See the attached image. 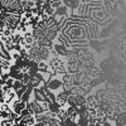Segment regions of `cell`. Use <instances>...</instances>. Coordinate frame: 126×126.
Returning <instances> with one entry per match:
<instances>
[{
    "label": "cell",
    "instance_id": "cell-1",
    "mask_svg": "<svg viewBox=\"0 0 126 126\" xmlns=\"http://www.w3.org/2000/svg\"><path fill=\"white\" fill-rule=\"evenodd\" d=\"M46 87L49 92H52L53 94H56V96L58 93L63 92L64 91V87H63V76H59V75L52 76L50 79L47 82Z\"/></svg>",
    "mask_w": 126,
    "mask_h": 126
},
{
    "label": "cell",
    "instance_id": "cell-2",
    "mask_svg": "<svg viewBox=\"0 0 126 126\" xmlns=\"http://www.w3.org/2000/svg\"><path fill=\"white\" fill-rule=\"evenodd\" d=\"M10 107H12V110H13L14 113H19L20 115L24 110L28 109V103L24 102V101H22V100H19V98H16L12 105H10Z\"/></svg>",
    "mask_w": 126,
    "mask_h": 126
},
{
    "label": "cell",
    "instance_id": "cell-3",
    "mask_svg": "<svg viewBox=\"0 0 126 126\" xmlns=\"http://www.w3.org/2000/svg\"><path fill=\"white\" fill-rule=\"evenodd\" d=\"M28 110H29V112L33 115V116H37V115L43 112V110H42V107H40V103L38 101H35V100H32L28 103Z\"/></svg>",
    "mask_w": 126,
    "mask_h": 126
},
{
    "label": "cell",
    "instance_id": "cell-4",
    "mask_svg": "<svg viewBox=\"0 0 126 126\" xmlns=\"http://www.w3.org/2000/svg\"><path fill=\"white\" fill-rule=\"evenodd\" d=\"M69 94H71V92H67V91H63V92L58 93L56 96V102L61 107H68L67 106V101H68Z\"/></svg>",
    "mask_w": 126,
    "mask_h": 126
},
{
    "label": "cell",
    "instance_id": "cell-5",
    "mask_svg": "<svg viewBox=\"0 0 126 126\" xmlns=\"http://www.w3.org/2000/svg\"><path fill=\"white\" fill-rule=\"evenodd\" d=\"M67 112H68L69 120L77 122V120L79 117V110H78V107H76V106H68L67 107Z\"/></svg>",
    "mask_w": 126,
    "mask_h": 126
},
{
    "label": "cell",
    "instance_id": "cell-6",
    "mask_svg": "<svg viewBox=\"0 0 126 126\" xmlns=\"http://www.w3.org/2000/svg\"><path fill=\"white\" fill-rule=\"evenodd\" d=\"M35 124H37V120H35V116H33V115L23 117L22 121H20V125H23V126H34Z\"/></svg>",
    "mask_w": 126,
    "mask_h": 126
},
{
    "label": "cell",
    "instance_id": "cell-7",
    "mask_svg": "<svg viewBox=\"0 0 126 126\" xmlns=\"http://www.w3.org/2000/svg\"><path fill=\"white\" fill-rule=\"evenodd\" d=\"M63 5H66L68 9H77L79 6V0H62Z\"/></svg>",
    "mask_w": 126,
    "mask_h": 126
},
{
    "label": "cell",
    "instance_id": "cell-8",
    "mask_svg": "<svg viewBox=\"0 0 126 126\" xmlns=\"http://www.w3.org/2000/svg\"><path fill=\"white\" fill-rule=\"evenodd\" d=\"M57 119H58L61 122L69 119V117H68V112H67V107H62V109L59 110V112L57 113Z\"/></svg>",
    "mask_w": 126,
    "mask_h": 126
},
{
    "label": "cell",
    "instance_id": "cell-9",
    "mask_svg": "<svg viewBox=\"0 0 126 126\" xmlns=\"http://www.w3.org/2000/svg\"><path fill=\"white\" fill-rule=\"evenodd\" d=\"M67 12H68V8L66 6V5H62V6H59L57 10H56V14H54V16H58V18H64L66 15H67Z\"/></svg>",
    "mask_w": 126,
    "mask_h": 126
},
{
    "label": "cell",
    "instance_id": "cell-10",
    "mask_svg": "<svg viewBox=\"0 0 126 126\" xmlns=\"http://www.w3.org/2000/svg\"><path fill=\"white\" fill-rule=\"evenodd\" d=\"M38 72L43 73V75L48 73V61H40L38 63Z\"/></svg>",
    "mask_w": 126,
    "mask_h": 126
},
{
    "label": "cell",
    "instance_id": "cell-11",
    "mask_svg": "<svg viewBox=\"0 0 126 126\" xmlns=\"http://www.w3.org/2000/svg\"><path fill=\"white\" fill-rule=\"evenodd\" d=\"M61 109H62V107L59 106L57 102H53V103H50V106H49V112L53 113V115H57V113L59 112Z\"/></svg>",
    "mask_w": 126,
    "mask_h": 126
},
{
    "label": "cell",
    "instance_id": "cell-12",
    "mask_svg": "<svg viewBox=\"0 0 126 126\" xmlns=\"http://www.w3.org/2000/svg\"><path fill=\"white\" fill-rule=\"evenodd\" d=\"M76 102H77V96L71 93L68 97V101H67V106H76Z\"/></svg>",
    "mask_w": 126,
    "mask_h": 126
},
{
    "label": "cell",
    "instance_id": "cell-13",
    "mask_svg": "<svg viewBox=\"0 0 126 126\" xmlns=\"http://www.w3.org/2000/svg\"><path fill=\"white\" fill-rule=\"evenodd\" d=\"M77 125H78V126H90V119L78 117V120H77Z\"/></svg>",
    "mask_w": 126,
    "mask_h": 126
},
{
    "label": "cell",
    "instance_id": "cell-14",
    "mask_svg": "<svg viewBox=\"0 0 126 126\" xmlns=\"http://www.w3.org/2000/svg\"><path fill=\"white\" fill-rule=\"evenodd\" d=\"M25 86H23V83H22V81H15V83H14V86H13V90L15 91V92H19L20 90H23Z\"/></svg>",
    "mask_w": 126,
    "mask_h": 126
},
{
    "label": "cell",
    "instance_id": "cell-15",
    "mask_svg": "<svg viewBox=\"0 0 126 126\" xmlns=\"http://www.w3.org/2000/svg\"><path fill=\"white\" fill-rule=\"evenodd\" d=\"M47 126H61V121L56 117V119H50L47 122Z\"/></svg>",
    "mask_w": 126,
    "mask_h": 126
},
{
    "label": "cell",
    "instance_id": "cell-16",
    "mask_svg": "<svg viewBox=\"0 0 126 126\" xmlns=\"http://www.w3.org/2000/svg\"><path fill=\"white\" fill-rule=\"evenodd\" d=\"M0 125L1 126H15L16 124L12 120H3V121H0Z\"/></svg>",
    "mask_w": 126,
    "mask_h": 126
},
{
    "label": "cell",
    "instance_id": "cell-17",
    "mask_svg": "<svg viewBox=\"0 0 126 126\" xmlns=\"http://www.w3.org/2000/svg\"><path fill=\"white\" fill-rule=\"evenodd\" d=\"M102 126H117V125H116V122H115L113 120H107Z\"/></svg>",
    "mask_w": 126,
    "mask_h": 126
},
{
    "label": "cell",
    "instance_id": "cell-18",
    "mask_svg": "<svg viewBox=\"0 0 126 126\" xmlns=\"http://www.w3.org/2000/svg\"><path fill=\"white\" fill-rule=\"evenodd\" d=\"M81 3H86V1H90V0H79Z\"/></svg>",
    "mask_w": 126,
    "mask_h": 126
},
{
    "label": "cell",
    "instance_id": "cell-19",
    "mask_svg": "<svg viewBox=\"0 0 126 126\" xmlns=\"http://www.w3.org/2000/svg\"><path fill=\"white\" fill-rule=\"evenodd\" d=\"M48 1H49V3H52V1H56V0H48Z\"/></svg>",
    "mask_w": 126,
    "mask_h": 126
},
{
    "label": "cell",
    "instance_id": "cell-20",
    "mask_svg": "<svg viewBox=\"0 0 126 126\" xmlns=\"http://www.w3.org/2000/svg\"><path fill=\"white\" fill-rule=\"evenodd\" d=\"M1 105H3V103H1V102H0V109H1Z\"/></svg>",
    "mask_w": 126,
    "mask_h": 126
}]
</instances>
